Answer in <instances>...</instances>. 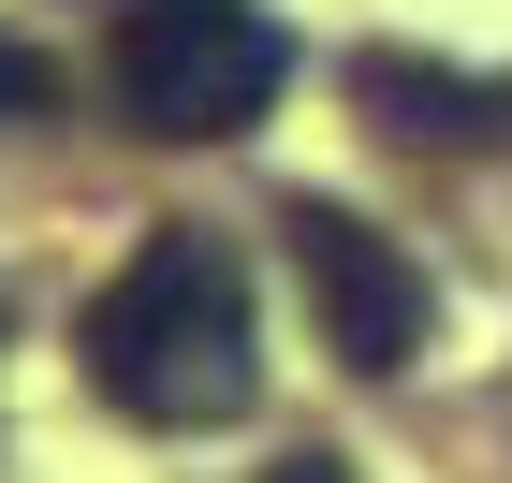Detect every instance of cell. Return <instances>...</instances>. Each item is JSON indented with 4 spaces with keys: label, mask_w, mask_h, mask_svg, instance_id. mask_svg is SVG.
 Wrapping results in <instances>:
<instances>
[{
    "label": "cell",
    "mask_w": 512,
    "mask_h": 483,
    "mask_svg": "<svg viewBox=\"0 0 512 483\" xmlns=\"http://www.w3.org/2000/svg\"><path fill=\"white\" fill-rule=\"evenodd\" d=\"M74 352H88V381H103V410L147 425V440H205V425H235V410L264 396L249 264L205 235V220H161L118 279L88 293V337H74Z\"/></svg>",
    "instance_id": "obj_1"
},
{
    "label": "cell",
    "mask_w": 512,
    "mask_h": 483,
    "mask_svg": "<svg viewBox=\"0 0 512 483\" xmlns=\"http://www.w3.org/2000/svg\"><path fill=\"white\" fill-rule=\"evenodd\" d=\"M103 88L118 118L161 147H235L278 118L293 88V30L264 0H118V44H103Z\"/></svg>",
    "instance_id": "obj_2"
},
{
    "label": "cell",
    "mask_w": 512,
    "mask_h": 483,
    "mask_svg": "<svg viewBox=\"0 0 512 483\" xmlns=\"http://www.w3.org/2000/svg\"><path fill=\"white\" fill-rule=\"evenodd\" d=\"M278 249H293V293H308V322H322V352L352 366V381H395V366L425 352V322H439V293H425V264L366 220V205H322V191H293L278 205Z\"/></svg>",
    "instance_id": "obj_3"
},
{
    "label": "cell",
    "mask_w": 512,
    "mask_h": 483,
    "mask_svg": "<svg viewBox=\"0 0 512 483\" xmlns=\"http://www.w3.org/2000/svg\"><path fill=\"white\" fill-rule=\"evenodd\" d=\"M352 103L395 132V147H498L512 132V88H483V74H439V59H352Z\"/></svg>",
    "instance_id": "obj_4"
},
{
    "label": "cell",
    "mask_w": 512,
    "mask_h": 483,
    "mask_svg": "<svg viewBox=\"0 0 512 483\" xmlns=\"http://www.w3.org/2000/svg\"><path fill=\"white\" fill-rule=\"evenodd\" d=\"M44 88H59V74H44V59H30V44H15V30H0V132H15V118H44Z\"/></svg>",
    "instance_id": "obj_5"
},
{
    "label": "cell",
    "mask_w": 512,
    "mask_h": 483,
    "mask_svg": "<svg viewBox=\"0 0 512 483\" xmlns=\"http://www.w3.org/2000/svg\"><path fill=\"white\" fill-rule=\"evenodd\" d=\"M264 483H352V454H293V469H264Z\"/></svg>",
    "instance_id": "obj_6"
},
{
    "label": "cell",
    "mask_w": 512,
    "mask_h": 483,
    "mask_svg": "<svg viewBox=\"0 0 512 483\" xmlns=\"http://www.w3.org/2000/svg\"><path fill=\"white\" fill-rule=\"evenodd\" d=\"M0 322H15V308H0Z\"/></svg>",
    "instance_id": "obj_7"
}]
</instances>
